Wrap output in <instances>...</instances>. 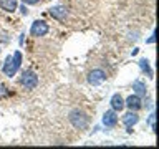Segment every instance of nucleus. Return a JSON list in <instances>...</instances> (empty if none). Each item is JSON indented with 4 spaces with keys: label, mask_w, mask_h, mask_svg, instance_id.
I'll use <instances>...</instances> for the list:
<instances>
[{
    "label": "nucleus",
    "mask_w": 159,
    "mask_h": 149,
    "mask_svg": "<svg viewBox=\"0 0 159 149\" xmlns=\"http://www.w3.org/2000/svg\"><path fill=\"white\" fill-rule=\"evenodd\" d=\"M20 65H22V53L15 52L13 55L7 56V60H5V63L2 66V71L7 74L8 78H13L15 74H17V71L20 70Z\"/></svg>",
    "instance_id": "f257e3e1"
},
{
    "label": "nucleus",
    "mask_w": 159,
    "mask_h": 149,
    "mask_svg": "<svg viewBox=\"0 0 159 149\" xmlns=\"http://www.w3.org/2000/svg\"><path fill=\"white\" fill-rule=\"evenodd\" d=\"M68 121L76 129H86L89 126V116L81 109H73L68 114Z\"/></svg>",
    "instance_id": "f03ea898"
},
{
    "label": "nucleus",
    "mask_w": 159,
    "mask_h": 149,
    "mask_svg": "<svg viewBox=\"0 0 159 149\" xmlns=\"http://www.w3.org/2000/svg\"><path fill=\"white\" fill-rule=\"evenodd\" d=\"M18 83L27 89H35L38 86V76H37V73L32 71V70H25L22 73V76H20V79H18Z\"/></svg>",
    "instance_id": "7ed1b4c3"
},
{
    "label": "nucleus",
    "mask_w": 159,
    "mask_h": 149,
    "mask_svg": "<svg viewBox=\"0 0 159 149\" xmlns=\"http://www.w3.org/2000/svg\"><path fill=\"white\" fill-rule=\"evenodd\" d=\"M106 71L101 68H94L91 70V71L88 73V76H86V81L91 84V86H99V84H103L104 81H106Z\"/></svg>",
    "instance_id": "20e7f679"
},
{
    "label": "nucleus",
    "mask_w": 159,
    "mask_h": 149,
    "mask_svg": "<svg viewBox=\"0 0 159 149\" xmlns=\"http://www.w3.org/2000/svg\"><path fill=\"white\" fill-rule=\"evenodd\" d=\"M48 32H50V27L45 20H35L32 23V28H30V35H32V37H37V38L45 37Z\"/></svg>",
    "instance_id": "39448f33"
},
{
    "label": "nucleus",
    "mask_w": 159,
    "mask_h": 149,
    "mask_svg": "<svg viewBox=\"0 0 159 149\" xmlns=\"http://www.w3.org/2000/svg\"><path fill=\"white\" fill-rule=\"evenodd\" d=\"M48 13L55 20H58V22H66V18H68V8L65 5H55V7L48 10Z\"/></svg>",
    "instance_id": "423d86ee"
},
{
    "label": "nucleus",
    "mask_w": 159,
    "mask_h": 149,
    "mask_svg": "<svg viewBox=\"0 0 159 149\" xmlns=\"http://www.w3.org/2000/svg\"><path fill=\"white\" fill-rule=\"evenodd\" d=\"M124 108H128L129 111H139L143 108V99L138 94H131L124 99Z\"/></svg>",
    "instance_id": "0eeeda50"
},
{
    "label": "nucleus",
    "mask_w": 159,
    "mask_h": 149,
    "mask_svg": "<svg viewBox=\"0 0 159 149\" xmlns=\"http://www.w3.org/2000/svg\"><path fill=\"white\" fill-rule=\"evenodd\" d=\"M103 124L106 128H114L118 124V113L114 111V109H109V111H106L103 114Z\"/></svg>",
    "instance_id": "6e6552de"
},
{
    "label": "nucleus",
    "mask_w": 159,
    "mask_h": 149,
    "mask_svg": "<svg viewBox=\"0 0 159 149\" xmlns=\"http://www.w3.org/2000/svg\"><path fill=\"white\" fill-rule=\"evenodd\" d=\"M109 104H111V109H114L116 113H119V111L124 109V99H123V96L119 93L113 94L111 99H109Z\"/></svg>",
    "instance_id": "1a4fd4ad"
},
{
    "label": "nucleus",
    "mask_w": 159,
    "mask_h": 149,
    "mask_svg": "<svg viewBox=\"0 0 159 149\" xmlns=\"http://www.w3.org/2000/svg\"><path fill=\"white\" fill-rule=\"evenodd\" d=\"M138 121H139V114H138V111H129V113H126L123 116V124L126 128H133L134 124H138Z\"/></svg>",
    "instance_id": "9d476101"
},
{
    "label": "nucleus",
    "mask_w": 159,
    "mask_h": 149,
    "mask_svg": "<svg viewBox=\"0 0 159 149\" xmlns=\"http://www.w3.org/2000/svg\"><path fill=\"white\" fill-rule=\"evenodd\" d=\"M133 89L138 96H146L148 94V88H146V83L143 79H134L133 81Z\"/></svg>",
    "instance_id": "9b49d317"
},
{
    "label": "nucleus",
    "mask_w": 159,
    "mask_h": 149,
    "mask_svg": "<svg viewBox=\"0 0 159 149\" xmlns=\"http://www.w3.org/2000/svg\"><path fill=\"white\" fill-rule=\"evenodd\" d=\"M0 7H2V10H5V12L13 13L15 10L18 8V2L17 0H0Z\"/></svg>",
    "instance_id": "f8f14e48"
},
{
    "label": "nucleus",
    "mask_w": 159,
    "mask_h": 149,
    "mask_svg": "<svg viewBox=\"0 0 159 149\" xmlns=\"http://www.w3.org/2000/svg\"><path fill=\"white\" fill-rule=\"evenodd\" d=\"M139 68L143 70V73H146L148 78H154V71H152V68L149 66V61H148L146 58L139 60Z\"/></svg>",
    "instance_id": "ddd939ff"
},
{
    "label": "nucleus",
    "mask_w": 159,
    "mask_h": 149,
    "mask_svg": "<svg viewBox=\"0 0 159 149\" xmlns=\"http://www.w3.org/2000/svg\"><path fill=\"white\" fill-rule=\"evenodd\" d=\"M148 124H149V128H151L152 131H156V114H154V113L149 114V118H148Z\"/></svg>",
    "instance_id": "4468645a"
},
{
    "label": "nucleus",
    "mask_w": 159,
    "mask_h": 149,
    "mask_svg": "<svg viewBox=\"0 0 159 149\" xmlns=\"http://www.w3.org/2000/svg\"><path fill=\"white\" fill-rule=\"evenodd\" d=\"M7 94H8V91H7V86L0 83V98H5Z\"/></svg>",
    "instance_id": "2eb2a0df"
},
{
    "label": "nucleus",
    "mask_w": 159,
    "mask_h": 149,
    "mask_svg": "<svg viewBox=\"0 0 159 149\" xmlns=\"http://www.w3.org/2000/svg\"><path fill=\"white\" fill-rule=\"evenodd\" d=\"M22 2H23L25 5H37L40 0H22Z\"/></svg>",
    "instance_id": "dca6fc26"
},
{
    "label": "nucleus",
    "mask_w": 159,
    "mask_h": 149,
    "mask_svg": "<svg viewBox=\"0 0 159 149\" xmlns=\"http://www.w3.org/2000/svg\"><path fill=\"white\" fill-rule=\"evenodd\" d=\"M154 42H156V33L152 32V35H151V37H149V38L146 40V43H154Z\"/></svg>",
    "instance_id": "f3484780"
},
{
    "label": "nucleus",
    "mask_w": 159,
    "mask_h": 149,
    "mask_svg": "<svg viewBox=\"0 0 159 149\" xmlns=\"http://www.w3.org/2000/svg\"><path fill=\"white\" fill-rule=\"evenodd\" d=\"M20 10H22V13H23V15H27V13H28V10H27V5H22V7H20Z\"/></svg>",
    "instance_id": "a211bd4d"
}]
</instances>
